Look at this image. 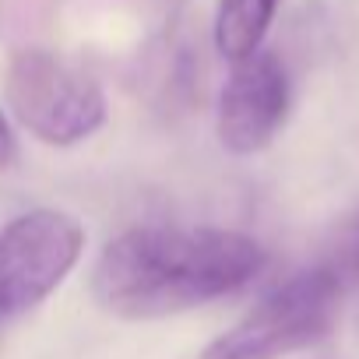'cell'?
Here are the masks:
<instances>
[{
    "instance_id": "6da1fadb",
    "label": "cell",
    "mask_w": 359,
    "mask_h": 359,
    "mask_svg": "<svg viewBox=\"0 0 359 359\" xmlns=\"http://www.w3.org/2000/svg\"><path fill=\"white\" fill-rule=\"evenodd\" d=\"M268 250L236 229L137 226L106 243L95 261V299L127 320L172 317L247 289Z\"/></svg>"
},
{
    "instance_id": "7a4b0ae2",
    "label": "cell",
    "mask_w": 359,
    "mask_h": 359,
    "mask_svg": "<svg viewBox=\"0 0 359 359\" xmlns=\"http://www.w3.org/2000/svg\"><path fill=\"white\" fill-rule=\"evenodd\" d=\"M345 285L320 261L264 292L198 359H282L320 341L338 313Z\"/></svg>"
},
{
    "instance_id": "3957f363",
    "label": "cell",
    "mask_w": 359,
    "mask_h": 359,
    "mask_svg": "<svg viewBox=\"0 0 359 359\" xmlns=\"http://www.w3.org/2000/svg\"><path fill=\"white\" fill-rule=\"evenodd\" d=\"M15 120L53 148L88 141L106 123V95L92 74L50 50H18L4 74Z\"/></svg>"
},
{
    "instance_id": "277c9868",
    "label": "cell",
    "mask_w": 359,
    "mask_h": 359,
    "mask_svg": "<svg viewBox=\"0 0 359 359\" xmlns=\"http://www.w3.org/2000/svg\"><path fill=\"white\" fill-rule=\"evenodd\" d=\"M85 229L60 208H32L0 229V327L50 299L74 271Z\"/></svg>"
},
{
    "instance_id": "5b68a950",
    "label": "cell",
    "mask_w": 359,
    "mask_h": 359,
    "mask_svg": "<svg viewBox=\"0 0 359 359\" xmlns=\"http://www.w3.org/2000/svg\"><path fill=\"white\" fill-rule=\"evenodd\" d=\"M289 74L282 60L268 50H257L233 64L229 81L219 92L215 134L229 155L264 151L289 116Z\"/></svg>"
},
{
    "instance_id": "8992f818",
    "label": "cell",
    "mask_w": 359,
    "mask_h": 359,
    "mask_svg": "<svg viewBox=\"0 0 359 359\" xmlns=\"http://www.w3.org/2000/svg\"><path fill=\"white\" fill-rule=\"evenodd\" d=\"M282 0H219L215 4V22H212V39L215 50L236 64L264 46V36L278 15Z\"/></svg>"
},
{
    "instance_id": "52a82bcc",
    "label": "cell",
    "mask_w": 359,
    "mask_h": 359,
    "mask_svg": "<svg viewBox=\"0 0 359 359\" xmlns=\"http://www.w3.org/2000/svg\"><path fill=\"white\" fill-rule=\"evenodd\" d=\"M320 264L331 268L334 278H338L345 289L359 282V208L334 226V233H331V240H327V247H324Z\"/></svg>"
},
{
    "instance_id": "ba28073f",
    "label": "cell",
    "mask_w": 359,
    "mask_h": 359,
    "mask_svg": "<svg viewBox=\"0 0 359 359\" xmlns=\"http://www.w3.org/2000/svg\"><path fill=\"white\" fill-rule=\"evenodd\" d=\"M15 158H18V137L11 130V120L0 109V169H11Z\"/></svg>"
}]
</instances>
